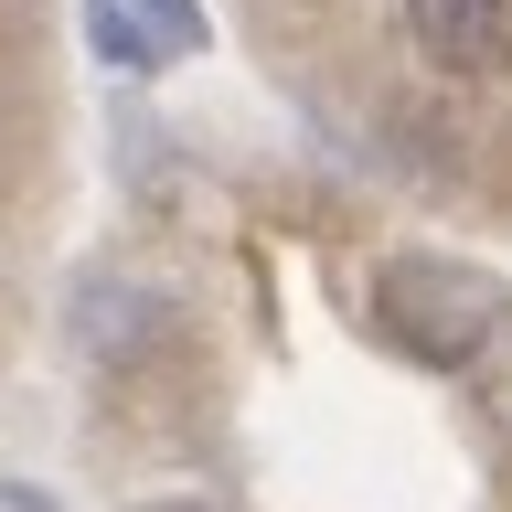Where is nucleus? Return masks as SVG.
Masks as SVG:
<instances>
[{"label": "nucleus", "instance_id": "f257e3e1", "mask_svg": "<svg viewBox=\"0 0 512 512\" xmlns=\"http://www.w3.org/2000/svg\"><path fill=\"white\" fill-rule=\"evenodd\" d=\"M374 320L416 352V363H470V352L502 331V278L448 267V256H406V267H384Z\"/></svg>", "mask_w": 512, "mask_h": 512}, {"label": "nucleus", "instance_id": "7ed1b4c3", "mask_svg": "<svg viewBox=\"0 0 512 512\" xmlns=\"http://www.w3.org/2000/svg\"><path fill=\"white\" fill-rule=\"evenodd\" d=\"M406 32L438 75H502L512 64V0H406Z\"/></svg>", "mask_w": 512, "mask_h": 512}, {"label": "nucleus", "instance_id": "f03ea898", "mask_svg": "<svg viewBox=\"0 0 512 512\" xmlns=\"http://www.w3.org/2000/svg\"><path fill=\"white\" fill-rule=\"evenodd\" d=\"M86 43L128 75H160V64L203 54V11L192 0H86Z\"/></svg>", "mask_w": 512, "mask_h": 512}, {"label": "nucleus", "instance_id": "20e7f679", "mask_svg": "<svg viewBox=\"0 0 512 512\" xmlns=\"http://www.w3.org/2000/svg\"><path fill=\"white\" fill-rule=\"evenodd\" d=\"M139 512H214V502H139Z\"/></svg>", "mask_w": 512, "mask_h": 512}]
</instances>
